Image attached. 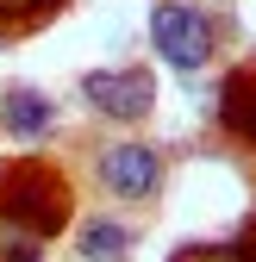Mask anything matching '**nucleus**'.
Wrapping results in <instances>:
<instances>
[{
    "instance_id": "obj_4",
    "label": "nucleus",
    "mask_w": 256,
    "mask_h": 262,
    "mask_svg": "<svg viewBox=\"0 0 256 262\" xmlns=\"http://www.w3.org/2000/svg\"><path fill=\"white\" fill-rule=\"evenodd\" d=\"M50 100H44V94L38 88H13L7 94V131H13V138H44V131H50Z\"/></svg>"
},
{
    "instance_id": "obj_6",
    "label": "nucleus",
    "mask_w": 256,
    "mask_h": 262,
    "mask_svg": "<svg viewBox=\"0 0 256 262\" xmlns=\"http://www.w3.org/2000/svg\"><path fill=\"white\" fill-rule=\"evenodd\" d=\"M13 206L31 212V225H38V231H50V225H56V187H50V181L38 187V169H19V181H13Z\"/></svg>"
},
{
    "instance_id": "obj_9",
    "label": "nucleus",
    "mask_w": 256,
    "mask_h": 262,
    "mask_svg": "<svg viewBox=\"0 0 256 262\" xmlns=\"http://www.w3.org/2000/svg\"><path fill=\"white\" fill-rule=\"evenodd\" d=\"M7 262H38V244H19V250H13Z\"/></svg>"
},
{
    "instance_id": "obj_1",
    "label": "nucleus",
    "mask_w": 256,
    "mask_h": 262,
    "mask_svg": "<svg viewBox=\"0 0 256 262\" xmlns=\"http://www.w3.org/2000/svg\"><path fill=\"white\" fill-rule=\"evenodd\" d=\"M150 44L169 56V69L175 75H200L206 62H212V25L194 13V7H156L150 13Z\"/></svg>"
},
{
    "instance_id": "obj_5",
    "label": "nucleus",
    "mask_w": 256,
    "mask_h": 262,
    "mask_svg": "<svg viewBox=\"0 0 256 262\" xmlns=\"http://www.w3.org/2000/svg\"><path fill=\"white\" fill-rule=\"evenodd\" d=\"M225 125L256 144V69H238L225 81Z\"/></svg>"
},
{
    "instance_id": "obj_7",
    "label": "nucleus",
    "mask_w": 256,
    "mask_h": 262,
    "mask_svg": "<svg viewBox=\"0 0 256 262\" xmlns=\"http://www.w3.org/2000/svg\"><path fill=\"white\" fill-rule=\"evenodd\" d=\"M81 256L88 262H125V256H132V231H125L119 219H94L81 231Z\"/></svg>"
},
{
    "instance_id": "obj_2",
    "label": "nucleus",
    "mask_w": 256,
    "mask_h": 262,
    "mask_svg": "<svg viewBox=\"0 0 256 262\" xmlns=\"http://www.w3.org/2000/svg\"><path fill=\"white\" fill-rule=\"evenodd\" d=\"M81 100L106 119H150L156 106V81L150 69H88L81 75Z\"/></svg>"
},
{
    "instance_id": "obj_3",
    "label": "nucleus",
    "mask_w": 256,
    "mask_h": 262,
    "mask_svg": "<svg viewBox=\"0 0 256 262\" xmlns=\"http://www.w3.org/2000/svg\"><path fill=\"white\" fill-rule=\"evenodd\" d=\"M100 187L119 193V200H150L163 187V156L150 144H113V150H100Z\"/></svg>"
},
{
    "instance_id": "obj_8",
    "label": "nucleus",
    "mask_w": 256,
    "mask_h": 262,
    "mask_svg": "<svg viewBox=\"0 0 256 262\" xmlns=\"http://www.w3.org/2000/svg\"><path fill=\"white\" fill-rule=\"evenodd\" d=\"M56 0H0V19H31V13H50Z\"/></svg>"
}]
</instances>
